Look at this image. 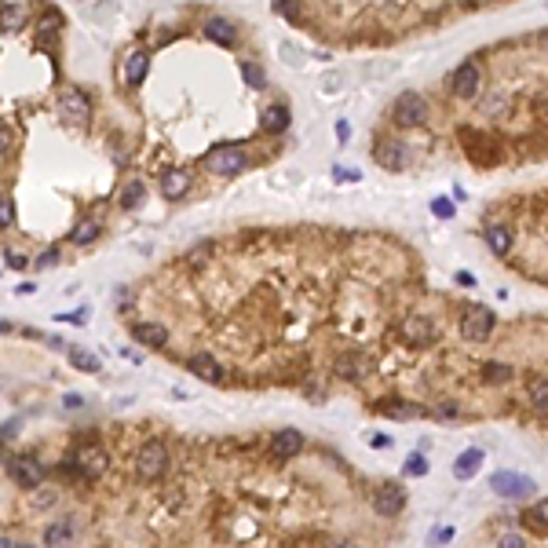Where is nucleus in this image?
Returning a JSON list of instances; mask_svg holds the SVG:
<instances>
[{
  "mask_svg": "<svg viewBox=\"0 0 548 548\" xmlns=\"http://www.w3.org/2000/svg\"><path fill=\"white\" fill-rule=\"evenodd\" d=\"M205 165H208V172H216V176H238L249 165V157H245L242 146H216V150H208Z\"/></svg>",
  "mask_w": 548,
  "mask_h": 548,
  "instance_id": "obj_3",
  "label": "nucleus"
},
{
  "mask_svg": "<svg viewBox=\"0 0 548 548\" xmlns=\"http://www.w3.org/2000/svg\"><path fill=\"white\" fill-rule=\"evenodd\" d=\"M501 544L504 548H519L523 544V534H501Z\"/></svg>",
  "mask_w": 548,
  "mask_h": 548,
  "instance_id": "obj_36",
  "label": "nucleus"
},
{
  "mask_svg": "<svg viewBox=\"0 0 548 548\" xmlns=\"http://www.w3.org/2000/svg\"><path fill=\"white\" fill-rule=\"evenodd\" d=\"M260 129L263 132H285L289 129V110L282 107V102H270V107L263 110V117H260Z\"/></svg>",
  "mask_w": 548,
  "mask_h": 548,
  "instance_id": "obj_16",
  "label": "nucleus"
},
{
  "mask_svg": "<svg viewBox=\"0 0 548 548\" xmlns=\"http://www.w3.org/2000/svg\"><path fill=\"white\" fill-rule=\"evenodd\" d=\"M373 157H376V165H384V168H403L406 165V146L395 143V139H384V143H376Z\"/></svg>",
  "mask_w": 548,
  "mask_h": 548,
  "instance_id": "obj_13",
  "label": "nucleus"
},
{
  "mask_svg": "<svg viewBox=\"0 0 548 548\" xmlns=\"http://www.w3.org/2000/svg\"><path fill=\"white\" fill-rule=\"evenodd\" d=\"M70 362L81 373H99V358L92 351H84V347H70Z\"/></svg>",
  "mask_w": 548,
  "mask_h": 548,
  "instance_id": "obj_24",
  "label": "nucleus"
},
{
  "mask_svg": "<svg viewBox=\"0 0 548 548\" xmlns=\"http://www.w3.org/2000/svg\"><path fill=\"white\" fill-rule=\"evenodd\" d=\"M494 333V311L490 307H468L460 318V336L465 340H487Z\"/></svg>",
  "mask_w": 548,
  "mask_h": 548,
  "instance_id": "obj_5",
  "label": "nucleus"
},
{
  "mask_svg": "<svg viewBox=\"0 0 548 548\" xmlns=\"http://www.w3.org/2000/svg\"><path fill=\"white\" fill-rule=\"evenodd\" d=\"M479 468H482V450H475V446H472V450H465V453L457 457L453 475H457V479H472Z\"/></svg>",
  "mask_w": 548,
  "mask_h": 548,
  "instance_id": "obj_19",
  "label": "nucleus"
},
{
  "mask_svg": "<svg viewBox=\"0 0 548 548\" xmlns=\"http://www.w3.org/2000/svg\"><path fill=\"white\" fill-rule=\"evenodd\" d=\"M62 107H66V114H70L77 124L88 121V99H84L81 92H66V95H62Z\"/></svg>",
  "mask_w": 548,
  "mask_h": 548,
  "instance_id": "obj_21",
  "label": "nucleus"
},
{
  "mask_svg": "<svg viewBox=\"0 0 548 548\" xmlns=\"http://www.w3.org/2000/svg\"><path fill=\"white\" fill-rule=\"evenodd\" d=\"M431 213H435L439 220H453V201H446V198L431 201Z\"/></svg>",
  "mask_w": 548,
  "mask_h": 548,
  "instance_id": "obj_33",
  "label": "nucleus"
},
{
  "mask_svg": "<svg viewBox=\"0 0 548 548\" xmlns=\"http://www.w3.org/2000/svg\"><path fill=\"white\" fill-rule=\"evenodd\" d=\"M186 369H191L194 376H201V381H208V384H223V369H220V362H216L213 355H205V351H198V355L186 358Z\"/></svg>",
  "mask_w": 548,
  "mask_h": 548,
  "instance_id": "obj_9",
  "label": "nucleus"
},
{
  "mask_svg": "<svg viewBox=\"0 0 548 548\" xmlns=\"http://www.w3.org/2000/svg\"><path fill=\"white\" fill-rule=\"evenodd\" d=\"M274 11H278L282 18H289V23H300V0H270Z\"/></svg>",
  "mask_w": 548,
  "mask_h": 548,
  "instance_id": "obj_28",
  "label": "nucleus"
},
{
  "mask_svg": "<svg viewBox=\"0 0 548 548\" xmlns=\"http://www.w3.org/2000/svg\"><path fill=\"white\" fill-rule=\"evenodd\" d=\"M530 403H534V410L548 420V381H534V384H530Z\"/></svg>",
  "mask_w": 548,
  "mask_h": 548,
  "instance_id": "obj_27",
  "label": "nucleus"
},
{
  "mask_svg": "<svg viewBox=\"0 0 548 548\" xmlns=\"http://www.w3.org/2000/svg\"><path fill=\"white\" fill-rule=\"evenodd\" d=\"M398 508H403V490L398 487H381L373 494V512L376 516H395Z\"/></svg>",
  "mask_w": 548,
  "mask_h": 548,
  "instance_id": "obj_14",
  "label": "nucleus"
},
{
  "mask_svg": "<svg viewBox=\"0 0 548 548\" xmlns=\"http://www.w3.org/2000/svg\"><path fill=\"white\" fill-rule=\"evenodd\" d=\"M428 472V460L424 457H410L406 460V475H424Z\"/></svg>",
  "mask_w": 548,
  "mask_h": 548,
  "instance_id": "obj_34",
  "label": "nucleus"
},
{
  "mask_svg": "<svg viewBox=\"0 0 548 548\" xmlns=\"http://www.w3.org/2000/svg\"><path fill=\"white\" fill-rule=\"evenodd\" d=\"M8 472L18 487H26V490H37L40 482H44V465H40L37 457H15L8 465Z\"/></svg>",
  "mask_w": 548,
  "mask_h": 548,
  "instance_id": "obj_6",
  "label": "nucleus"
},
{
  "mask_svg": "<svg viewBox=\"0 0 548 548\" xmlns=\"http://www.w3.org/2000/svg\"><path fill=\"white\" fill-rule=\"evenodd\" d=\"M479 84H482V73L475 62H460L450 77V92H453V99H472L479 92Z\"/></svg>",
  "mask_w": 548,
  "mask_h": 548,
  "instance_id": "obj_7",
  "label": "nucleus"
},
{
  "mask_svg": "<svg viewBox=\"0 0 548 548\" xmlns=\"http://www.w3.org/2000/svg\"><path fill=\"white\" fill-rule=\"evenodd\" d=\"M18 431V424H15V420H8V424H4V439H11Z\"/></svg>",
  "mask_w": 548,
  "mask_h": 548,
  "instance_id": "obj_40",
  "label": "nucleus"
},
{
  "mask_svg": "<svg viewBox=\"0 0 548 548\" xmlns=\"http://www.w3.org/2000/svg\"><path fill=\"white\" fill-rule=\"evenodd\" d=\"M424 117H428L424 95L403 92V95L395 99V124H398V129H417V124H424Z\"/></svg>",
  "mask_w": 548,
  "mask_h": 548,
  "instance_id": "obj_2",
  "label": "nucleus"
},
{
  "mask_svg": "<svg viewBox=\"0 0 548 548\" xmlns=\"http://www.w3.org/2000/svg\"><path fill=\"white\" fill-rule=\"evenodd\" d=\"M482 381H487V384H504V381H512V369H508V366L490 362L487 369H482Z\"/></svg>",
  "mask_w": 548,
  "mask_h": 548,
  "instance_id": "obj_29",
  "label": "nucleus"
},
{
  "mask_svg": "<svg viewBox=\"0 0 548 548\" xmlns=\"http://www.w3.org/2000/svg\"><path fill=\"white\" fill-rule=\"evenodd\" d=\"M146 70H150V55H146V52H136V55L129 59V66H124V73H129L132 84H139V81L146 77Z\"/></svg>",
  "mask_w": 548,
  "mask_h": 548,
  "instance_id": "obj_25",
  "label": "nucleus"
},
{
  "mask_svg": "<svg viewBox=\"0 0 548 548\" xmlns=\"http://www.w3.org/2000/svg\"><path fill=\"white\" fill-rule=\"evenodd\" d=\"M336 373L347 376V381H362V376H369V358H362V355H340V358H336Z\"/></svg>",
  "mask_w": 548,
  "mask_h": 548,
  "instance_id": "obj_15",
  "label": "nucleus"
},
{
  "mask_svg": "<svg viewBox=\"0 0 548 548\" xmlns=\"http://www.w3.org/2000/svg\"><path fill=\"white\" fill-rule=\"evenodd\" d=\"M490 487L497 497H508V501H523V497H530L537 482L530 475H519V472H497L490 479Z\"/></svg>",
  "mask_w": 548,
  "mask_h": 548,
  "instance_id": "obj_4",
  "label": "nucleus"
},
{
  "mask_svg": "<svg viewBox=\"0 0 548 548\" xmlns=\"http://www.w3.org/2000/svg\"><path fill=\"white\" fill-rule=\"evenodd\" d=\"M70 468L77 475H84V479H95V475H102V468H107V453H102L99 446H77Z\"/></svg>",
  "mask_w": 548,
  "mask_h": 548,
  "instance_id": "obj_8",
  "label": "nucleus"
},
{
  "mask_svg": "<svg viewBox=\"0 0 548 548\" xmlns=\"http://www.w3.org/2000/svg\"><path fill=\"white\" fill-rule=\"evenodd\" d=\"M482 238H487L490 252H497V256H504V252L512 249V230L504 227V223H490V227H487V234H482Z\"/></svg>",
  "mask_w": 548,
  "mask_h": 548,
  "instance_id": "obj_17",
  "label": "nucleus"
},
{
  "mask_svg": "<svg viewBox=\"0 0 548 548\" xmlns=\"http://www.w3.org/2000/svg\"><path fill=\"white\" fill-rule=\"evenodd\" d=\"M95 238H99V223H95V220H81V223L70 230V242H73V245H92Z\"/></svg>",
  "mask_w": 548,
  "mask_h": 548,
  "instance_id": "obj_22",
  "label": "nucleus"
},
{
  "mask_svg": "<svg viewBox=\"0 0 548 548\" xmlns=\"http://www.w3.org/2000/svg\"><path fill=\"white\" fill-rule=\"evenodd\" d=\"M132 340L146 344V347H165L168 344V329L157 322H136L132 326Z\"/></svg>",
  "mask_w": 548,
  "mask_h": 548,
  "instance_id": "obj_12",
  "label": "nucleus"
},
{
  "mask_svg": "<svg viewBox=\"0 0 548 548\" xmlns=\"http://www.w3.org/2000/svg\"><path fill=\"white\" fill-rule=\"evenodd\" d=\"M165 468H168V450H165V442H157V439L143 442V446H139V457H136L139 479H143V482H154V479L165 475Z\"/></svg>",
  "mask_w": 548,
  "mask_h": 548,
  "instance_id": "obj_1",
  "label": "nucleus"
},
{
  "mask_svg": "<svg viewBox=\"0 0 548 548\" xmlns=\"http://www.w3.org/2000/svg\"><path fill=\"white\" fill-rule=\"evenodd\" d=\"M0 216H4V227H11V198H4V205H0Z\"/></svg>",
  "mask_w": 548,
  "mask_h": 548,
  "instance_id": "obj_37",
  "label": "nucleus"
},
{
  "mask_svg": "<svg viewBox=\"0 0 548 548\" xmlns=\"http://www.w3.org/2000/svg\"><path fill=\"white\" fill-rule=\"evenodd\" d=\"M73 537V519H62V523H52L44 530V544H66Z\"/></svg>",
  "mask_w": 548,
  "mask_h": 548,
  "instance_id": "obj_23",
  "label": "nucleus"
},
{
  "mask_svg": "<svg viewBox=\"0 0 548 548\" xmlns=\"http://www.w3.org/2000/svg\"><path fill=\"white\" fill-rule=\"evenodd\" d=\"M457 282H460V285H475V278H472L468 270H457Z\"/></svg>",
  "mask_w": 548,
  "mask_h": 548,
  "instance_id": "obj_39",
  "label": "nucleus"
},
{
  "mask_svg": "<svg viewBox=\"0 0 548 548\" xmlns=\"http://www.w3.org/2000/svg\"><path fill=\"white\" fill-rule=\"evenodd\" d=\"M242 73H245V81L252 84V88H267V77H263V70H260V66H249V62H245Z\"/></svg>",
  "mask_w": 548,
  "mask_h": 548,
  "instance_id": "obj_32",
  "label": "nucleus"
},
{
  "mask_svg": "<svg viewBox=\"0 0 548 548\" xmlns=\"http://www.w3.org/2000/svg\"><path fill=\"white\" fill-rule=\"evenodd\" d=\"M186 191H191V172H183V168H168V172L161 176V194L179 201Z\"/></svg>",
  "mask_w": 548,
  "mask_h": 548,
  "instance_id": "obj_11",
  "label": "nucleus"
},
{
  "mask_svg": "<svg viewBox=\"0 0 548 548\" xmlns=\"http://www.w3.org/2000/svg\"><path fill=\"white\" fill-rule=\"evenodd\" d=\"M4 263H8V267H15V270H18V267H26V260H23V256H15L11 249H4Z\"/></svg>",
  "mask_w": 548,
  "mask_h": 548,
  "instance_id": "obj_35",
  "label": "nucleus"
},
{
  "mask_svg": "<svg viewBox=\"0 0 548 548\" xmlns=\"http://www.w3.org/2000/svg\"><path fill=\"white\" fill-rule=\"evenodd\" d=\"M18 26H23V8L8 4V8H4V33H11V30H18Z\"/></svg>",
  "mask_w": 548,
  "mask_h": 548,
  "instance_id": "obj_30",
  "label": "nucleus"
},
{
  "mask_svg": "<svg viewBox=\"0 0 548 548\" xmlns=\"http://www.w3.org/2000/svg\"><path fill=\"white\" fill-rule=\"evenodd\" d=\"M205 33H208V37H213V40H220V44H223V48H230V44H234V40H238V30H234V26H230V23H227V18H208V26H205Z\"/></svg>",
  "mask_w": 548,
  "mask_h": 548,
  "instance_id": "obj_20",
  "label": "nucleus"
},
{
  "mask_svg": "<svg viewBox=\"0 0 548 548\" xmlns=\"http://www.w3.org/2000/svg\"><path fill=\"white\" fill-rule=\"evenodd\" d=\"M300 450H304V435H300L297 428H282L278 435H274V442H270V453H274V457H282V460L297 457Z\"/></svg>",
  "mask_w": 548,
  "mask_h": 548,
  "instance_id": "obj_10",
  "label": "nucleus"
},
{
  "mask_svg": "<svg viewBox=\"0 0 548 548\" xmlns=\"http://www.w3.org/2000/svg\"><path fill=\"white\" fill-rule=\"evenodd\" d=\"M403 336H406L410 344H424L428 336H431V322L420 318V314H410V318L403 322Z\"/></svg>",
  "mask_w": 548,
  "mask_h": 548,
  "instance_id": "obj_18",
  "label": "nucleus"
},
{
  "mask_svg": "<svg viewBox=\"0 0 548 548\" xmlns=\"http://www.w3.org/2000/svg\"><path fill=\"white\" fill-rule=\"evenodd\" d=\"M526 519H530L534 526H537V530H544V526H548V497L537 504V508L534 512H526Z\"/></svg>",
  "mask_w": 548,
  "mask_h": 548,
  "instance_id": "obj_31",
  "label": "nucleus"
},
{
  "mask_svg": "<svg viewBox=\"0 0 548 548\" xmlns=\"http://www.w3.org/2000/svg\"><path fill=\"white\" fill-rule=\"evenodd\" d=\"M52 263H55V249H48V252H44V256H40V260H37V267H52Z\"/></svg>",
  "mask_w": 548,
  "mask_h": 548,
  "instance_id": "obj_38",
  "label": "nucleus"
},
{
  "mask_svg": "<svg viewBox=\"0 0 548 548\" xmlns=\"http://www.w3.org/2000/svg\"><path fill=\"white\" fill-rule=\"evenodd\" d=\"M143 198H146V191H143V183H139V179L124 183V191H121V205H124V208H139Z\"/></svg>",
  "mask_w": 548,
  "mask_h": 548,
  "instance_id": "obj_26",
  "label": "nucleus"
}]
</instances>
